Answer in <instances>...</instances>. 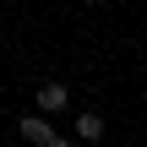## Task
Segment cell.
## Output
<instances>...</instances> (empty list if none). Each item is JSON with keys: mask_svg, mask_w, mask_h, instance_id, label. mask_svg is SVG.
I'll return each mask as SVG.
<instances>
[{"mask_svg": "<svg viewBox=\"0 0 147 147\" xmlns=\"http://www.w3.org/2000/svg\"><path fill=\"white\" fill-rule=\"evenodd\" d=\"M16 131H22V142H33V147H49V142H55V125H49L44 115H22Z\"/></svg>", "mask_w": 147, "mask_h": 147, "instance_id": "obj_1", "label": "cell"}, {"mask_svg": "<svg viewBox=\"0 0 147 147\" xmlns=\"http://www.w3.org/2000/svg\"><path fill=\"white\" fill-rule=\"evenodd\" d=\"M65 93H71L65 82H38V109H44V115H55V109H65Z\"/></svg>", "mask_w": 147, "mask_h": 147, "instance_id": "obj_2", "label": "cell"}, {"mask_svg": "<svg viewBox=\"0 0 147 147\" xmlns=\"http://www.w3.org/2000/svg\"><path fill=\"white\" fill-rule=\"evenodd\" d=\"M76 136H82V142H98V136H104V115H98V109L76 115Z\"/></svg>", "mask_w": 147, "mask_h": 147, "instance_id": "obj_3", "label": "cell"}, {"mask_svg": "<svg viewBox=\"0 0 147 147\" xmlns=\"http://www.w3.org/2000/svg\"><path fill=\"white\" fill-rule=\"evenodd\" d=\"M49 147H76V142H71V136H60V131H55V142H49Z\"/></svg>", "mask_w": 147, "mask_h": 147, "instance_id": "obj_4", "label": "cell"}]
</instances>
